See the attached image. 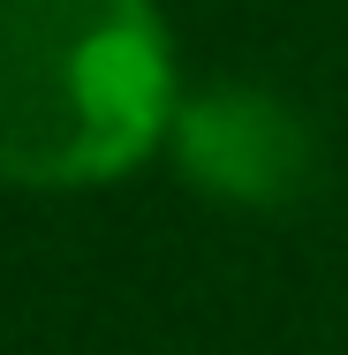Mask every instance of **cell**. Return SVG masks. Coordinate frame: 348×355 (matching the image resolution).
Segmentation results:
<instances>
[{"instance_id":"7a4b0ae2","label":"cell","mask_w":348,"mask_h":355,"mask_svg":"<svg viewBox=\"0 0 348 355\" xmlns=\"http://www.w3.org/2000/svg\"><path fill=\"white\" fill-rule=\"evenodd\" d=\"M167 144H174V166L205 197L250 205V212L295 205L318 174V144L303 129V114L258 83H219L205 98H182L167 121Z\"/></svg>"},{"instance_id":"6da1fadb","label":"cell","mask_w":348,"mask_h":355,"mask_svg":"<svg viewBox=\"0 0 348 355\" xmlns=\"http://www.w3.org/2000/svg\"><path fill=\"white\" fill-rule=\"evenodd\" d=\"M159 0H0V182L99 189L137 174L174 121Z\"/></svg>"}]
</instances>
